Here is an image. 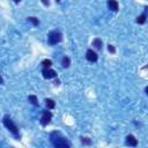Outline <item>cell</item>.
<instances>
[{"label": "cell", "instance_id": "cell-1", "mask_svg": "<svg viewBox=\"0 0 148 148\" xmlns=\"http://www.w3.org/2000/svg\"><path fill=\"white\" fill-rule=\"evenodd\" d=\"M50 139H51V142L53 143V146H56V147H62V148H69L71 147V143L67 141V139L64 138L59 132L51 133Z\"/></svg>", "mask_w": 148, "mask_h": 148}, {"label": "cell", "instance_id": "cell-2", "mask_svg": "<svg viewBox=\"0 0 148 148\" xmlns=\"http://www.w3.org/2000/svg\"><path fill=\"white\" fill-rule=\"evenodd\" d=\"M63 39V35L60 31H57V30H53L49 34L48 36V41H49V44H51V45H56V44L60 43Z\"/></svg>", "mask_w": 148, "mask_h": 148}, {"label": "cell", "instance_id": "cell-3", "mask_svg": "<svg viewBox=\"0 0 148 148\" xmlns=\"http://www.w3.org/2000/svg\"><path fill=\"white\" fill-rule=\"evenodd\" d=\"M4 125L8 128V131H10L14 136H18L19 134V130H18V126L14 124V122L9 118V116H5L4 117Z\"/></svg>", "mask_w": 148, "mask_h": 148}, {"label": "cell", "instance_id": "cell-4", "mask_svg": "<svg viewBox=\"0 0 148 148\" xmlns=\"http://www.w3.org/2000/svg\"><path fill=\"white\" fill-rule=\"evenodd\" d=\"M51 118H52V115H51V112L50 111H43V113H42V118H41V124L43 125V126H45V125H48L49 123H50V120H51Z\"/></svg>", "mask_w": 148, "mask_h": 148}, {"label": "cell", "instance_id": "cell-5", "mask_svg": "<svg viewBox=\"0 0 148 148\" xmlns=\"http://www.w3.org/2000/svg\"><path fill=\"white\" fill-rule=\"evenodd\" d=\"M43 77L45 78V79L56 78V77H57V72L53 71V69H50V68H44V69H43Z\"/></svg>", "mask_w": 148, "mask_h": 148}, {"label": "cell", "instance_id": "cell-6", "mask_svg": "<svg viewBox=\"0 0 148 148\" xmlns=\"http://www.w3.org/2000/svg\"><path fill=\"white\" fill-rule=\"evenodd\" d=\"M86 58L88 59L89 62H93V63H95L96 60H97V53L95 52V51H93V50H88L87 52H86Z\"/></svg>", "mask_w": 148, "mask_h": 148}, {"label": "cell", "instance_id": "cell-7", "mask_svg": "<svg viewBox=\"0 0 148 148\" xmlns=\"http://www.w3.org/2000/svg\"><path fill=\"white\" fill-rule=\"evenodd\" d=\"M108 6L113 12H118V8H119V5H118L117 0H108Z\"/></svg>", "mask_w": 148, "mask_h": 148}, {"label": "cell", "instance_id": "cell-8", "mask_svg": "<svg viewBox=\"0 0 148 148\" xmlns=\"http://www.w3.org/2000/svg\"><path fill=\"white\" fill-rule=\"evenodd\" d=\"M126 143L130 145V146H132V147H137L138 141H137V139H136L134 137H133L132 134H130V136L126 137Z\"/></svg>", "mask_w": 148, "mask_h": 148}, {"label": "cell", "instance_id": "cell-9", "mask_svg": "<svg viewBox=\"0 0 148 148\" xmlns=\"http://www.w3.org/2000/svg\"><path fill=\"white\" fill-rule=\"evenodd\" d=\"M102 45H103V43H102V41H101L100 38H95V39L93 41V46H94L95 49L101 50V49H102Z\"/></svg>", "mask_w": 148, "mask_h": 148}, {"label": "cell", "instance_id": "cell-10", "mask_svg": "<svg viewBox=\"0 0 148 148\" xmlns=\"http://www.w3.org/2000/svg\"><path fill=\"white\" fill-rule=\"evenodd\" d=\"M45 105H46V108H49V109H53L54 108V105H56V103H54V101L53 100H51V98H45Z\"/></svg>", "mask_w": 148, "mask_h": 148}, {"label": "cell", "instance_id": "cell-11", "mask_svg": "<svg viewBox=\"0 0 148 148\" xmlns=\"http://www.w3.org/2000/svg\"><path fill=\"white\" fill-rule=\"evenodd\" d=\"M28 100L30 101L31 104L37 105V107H38V100H37V97H36L35 95H29V96H28Z\"/></svg>", "mask_w": 148, "mask_h": 148}, {"label": "cell", "instance_id": "cell-12", "mask_svg": "<svg viewBox=\"0 0 148 148\" xmlns=\"http://www.w3.org/2000/svg\"><path fill=\"white\" fill-rule=\"evenodd\" d=\"M62 65H63V67H65V68H67V67L71 65V60H69V58H68V57H64V58H63Z\"/></svg>", "mask_w": 148, "mask_h": 148}, {"label": "cell", "instance_id": "cell-13", "mask_svg": "<svg viewBox=\"0 0 148 148\" xmlns=\"http://www.w3.org/2000/svg\"><path fill=\"white\" fill-rule=\"evenodd\" d=\"M137 22H138L139 24H143V23L146 22V14H145V13L142 14V15L138 16V19H137Z\"/></svg>", "mask_w": 148, "mask_h": 148}, {"label": "cell", "instance_id": "cell-14", "mask_svg": "<svg viewBox=\"0 0 148 148\" xmlns=\"http://www.w3.org/2000/svg\"><path fill=\"white\" fill-rule=\"evenodd\" d=\"M42 65L44 66V68H50V66L52 65V63H51L50 59H45V60H43Z\"/></svg>", "mask_w": 148, "mask_h": 148}, {"label": "cell", "instance_id": "cell-15", "mask_svg": "<svg viewBox=\"0 0 148 148\" xmlns=\"http://www.w3.org/2000/svg\"><path fill=\"white\" fill-rule=\"evenodd\" d=\"M28 20L30 21L34 26H38V23H39V21H38V19L37 18H34V16H30V18H28Z\"/></svg>", "mask_w": 148, "mask_h": 148}, {"label": "cell", "instance_id": "cell-16", "mask_svg": "<svg viewBox=\"0 0 148 148\" xmlns=\"http://www.w3.org/2000/svg\"><path fill=\"white\" fill-rule=\"evenodd\" d=\"M81 142H82L83 145H90L89 138H81Z\"/></svg>", "mask_w": 148, "mask_h": 148}, {"label": "cell", "instance_id": "cell-17", "mask_svg": "<svg viewBox=\"0 0 148 148\" xmlns=\"http://www.w3.org/2000/svg\"><path fill=\"white\" fill-rule=\"evenodd\" d=\"M108 50H109L110 52H112V53H115V52H116V50H115L113 45H111V44H110V45H108Z\"/></svg>", "mask_w": 148, "mask_h": 148}, {"label": "cell", "instance_id": "cell-18", "mask_svg": "<svg viewBox=\"0 0 148 148\" xmlns=\"http://www.w3.org/2000/svg\"><path fill=\"white\" fill-rule=\"evenodd\" d=\"M42 3H43L44 5H46V6L50 4V3H49V0H42Z\"/></svg>", "mask_w": 148, "mask_h": 148}, {"label": "cell", "instance_id": "cell-19", "mask_svg": "<svg viewBox=\"0 0 148 148\" xmlns=\"http://www.w3.org/2000/svg\"><path fill=\"white\" fill-rule=\"evenodd\" d=\"M3 83H4V80H3L1 77H0V84H3Z\"/></svg>", "mask_w": 148, "mask_h": 148}, {"label": "cell", "instance_id": "cell-20", "mask_svg": "<svg viewBox=\"0 0 148 148\" xmlns=\"http://www.w3.org/2000/svg\"><path fill=\"white\" fill-rule=\"evenodd\" d=\"M13 1H14V3H16V4H18V3H20V1H21V0H13Z\"/></svg>", "mask_w": 148, "mask_h": 148}, {"label": "cell", "instance_id": "cell-21", "mask_svg": "<svg viewBox=\"0 0 148 148\" xmlns=\"http://www.w3.org/2000/svg\"><path fill=\"white\" fill-rule=\"evenodd\" d=\"M56 1H57V3H60V1H62V0H56Z\"/></svg>", "mask_w": 148, "mask_h": 148}]
</instances>
